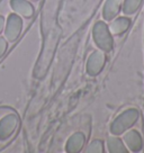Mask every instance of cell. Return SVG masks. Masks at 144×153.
Wrapping results in <instances>:
<instances>
[{"label":"cell","instance_id":"6da1fadb","mask_svg":"<svg viewBox=\"0 0 144 153\" xmlns=\"http://www.w3.org/2000/svg\"><path fill=\"white\" fill-rule=\"evenodd\" d=\"M92 36L96 45L101 51L109 52L113 48L114 41L111 37V33L109 30V27L104 22H97L95 24L92 28Z\"/></svg>","mask_w":144,"mask_h":153},{"label":"cell","instance_id":"7a4b0ae2","mask_svg":"<svg viewBox=\"0 0 144 153\" xmlns=\"http://www.w3.org/2000/svg\"><path fill=\"white\" fill-rule=\"evenodd\" d=\"M139 118V111L134 108H131L123 111L115 118L111 125V132L114 135H120L124 133L126 129L132 127Z\"/></svg>","mask_w":144,"mask_h":153},{"label":"cell","instance_id":"3957f363","mask_svg":"<svg viewBox=\"0 0 144 153\" xmlns=\"http://www.w3.org/2000/svg\"><path fill=\"white\" fill-rule=\"evenodd\" d=\"M19 125V118L16 114H8L0 120V140H7L15 133Z\"/></svg>","mask_w":144,"mask_h":153},{"label":"cell","instance_id":"277c9868","mask_svg":"<svg viewBox=\"0 0 144 153\" xmlns=\"http://www.w3.org/2000/svg\"><path fill=\"white\" fill-rule=\"evenodd\" d=\"M23 28V20L17 14H10L7 19V25H6L5 35L6 38L9 42L16 41L19 36L20 32Z\"/></svg>","mask_w":144,"mask_h":153},{"label":"cell","instance_id":"5b68a950","mask_svg":"<svg viewBox=\"0 0 144 153\" xmlns=\"http://www.w3.org/2000/svg\"><path fill=\"white\" fill-rule=\"evenodd\" d=\"M106 56L102 51H95L90 54L87 61V73L89 76H97L105 65Z\"/></svg>","mask_w":144,"mask_h":153},{"label":"cell","instance_id":"8992f818","mask_svg":"<svg viewBox=\"0 0 144 153\" xmlns=\"http://www.w3.org/2000/svg\"><path fill=\"white\" fill-rule=\"evenodd\" d=\"M10 6L15 13L24 16L25 18H32L34 16V7L27 0H10Z\"/></svg>","mask_w":144,"mask_h":153},{"label":"cell","instance_id":"52a82bcc","mask_svg":"<svg viewBox=\"0 0 144 153\" xmlns=\"http://www.w3.org/2000/svg\"><path fill=\"white\" fill-rule=\"evenodd\" d=\"M124 141L127 148L130 149L133 152H137L140 151L142 146H143V142H142V137L137 131L135 129H131L124 135Z\"/></svg>","mask_w":144,"mask_h":153},{"label":"cell","instance_id":"ba28073f","mask_svg":"<svg viewBox=\"0 0 144 153\" xmlns=\"http://www.w3.org/2000/svg\"><path fill=\"white\" fill-rule=\"evenodd\" d=\"M85 142H86V137H85V135L82 133L77 132V133L72 134L71 136L69 137L67 145H65L67 152L69 153L80 152L81 149L83 148V145H85Z\"/></svg>","mask_w":144,"mask_h":153},{"label":"cell","instance_id":"9c48e42d","mask_svg":"<svg viewBox=\"0 0 144 153\" xmlns=\"http://www.w3.org/2000/svg\"><path fill=\"white\" fill-rule=\"evenodd\" d=\"M120 0H107L104 10H102V16L106 20H111L116 15L120 13Z\"/></svg>","mask_w":144,"mask_h":153},{"label":"cell","instance_id":"30bf717a","mask_svg":"<svg viewBox=\"0 0 144 153\" xmlns=\"http://www.w3.org/2000/svg\"><path fill=\"white\" fill-rule=\"evenodd\" d=\"M131 25V20L126 17H120V18L115 19L114 22H111L109 25V30L111 34L115 35H120V34L125 33Z\"/></svg>","mask_w":144,"mask_h":153},{"label":"cell","instance_id":"8fae6325","mask_svg":"<svg viewBox=\"0 0 144 153\" xmlns=\"http://www.w3.org/2000/svg\"><path fill=\"white\" fill-rule=\"evenodd\" d=\"M108 151L111 153H125L127 152V149L125 148L124 143L118 137H109L107 141Z\"/></svg>","mask_w":144,"mask_h":153},{"label":"cell","instance_id":"7c38bea8","mask_svg":"<svg viewBox=\"0 0 144 153\" xmlns=\"http://www.w3.org/2000/svg\"><path fill=\"white\" fill-rule=\"evenodd\" d=\"M142 0H125L124 6H123V11L126 15L134 14L136 10L139 9Z\"/></svg>","mask_w":144,"mask_h":153},{"label":"cell","instance_id":"4fadbf2b","mask_svg":"<svg viewBox=\"0 0 144 153\" xmlns=\"http://www.w3.org/2000/svg\"><path fill=\"white\" fill-rule=\"evenodd\" d=\"M87 153H102L104 152V143L100 140H95L88 145L86 150Z\"/></svg>","mask_w":144,"mask_h":153},{"label":"cell","instance_id":"5bb4252c","mask_svg":"<svg viewBox=\"0 0 144 153\" xmlns=\"http://www.w3.org/2000/svg\"><path fill=\"white\" fill-rule=\"evenodd\" d=\"M7 50V41L4 37H0V57L5 54Z\"/></svg>","mask_w":144,"mask_h":153},{"label":"cell","instance_id":"9a60e30c","mask_svg":"<svg viewBox=\"0 0 144 153\" xmlns=\"http://www.w3.org/2000/svg\"><path fill=\"white\" fill-rule=\"evenodd\" d=\"M4 27H5V19H4L2 16H0V33L2 32Z\"/></svg>","mask_w":144,"mask_h":153},{"label":"cell","instance_id":"2e32d148","mask_svg":"<svg viewBox=\"0 0 144 153\" xmlns=\"http://www.w3.org/2000/svg\"><path fill=\"white\" fill-rule=\"evenodd\" d=\"M33 1H37V0H33Z\"/></svg>","mask_w":144,"mask_h":153}]
</instances>
